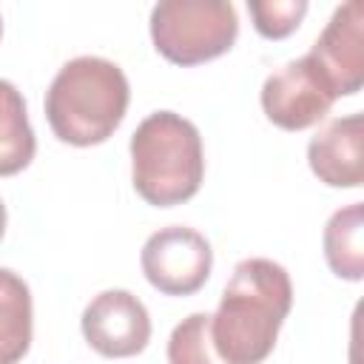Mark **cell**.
I'll return each mask as SVG.
<instances>
[{"label": "cell", "instance_id": "obj_1", "mask_svg": "<svg viewBox=\"0 0 364 364\" xmlns=\"http://www.w3.org/2000/svg\"><path fill=\"white\" fill-rule=\"evenodd\" d=\"M293 307L287 270L273 259H242L210 316V338L225 364H262Z\"/></svg>", "mask_w": 364, "mask_h": 364}, {"label": "cell", "instance_id": "obj_2", "mask_svg": "<svg viewBox=\"0 0 364 364\" xmlns=\"http://www.w3.org/2000/svg\"><path fill=\"white\" fill-rule=\"evenodd\" d=\"M125 71L105 57H74L46 91V119L60 142L88 148L105 142L128 111Z\"/></svg>", "mask_w": 364, "mask_h": 364}, {"label": "cell", "instance_id": "obj_3", "mask_svg": "<svg viewBox=\"0 0 364 364\" xmlns=\"http://www.w3.org/2000/svg\"><path fill=\"white\" fill-rule=\"evenodd\" d=\"M131 179L154 208H173L196 196L205 179L199 128L173 111L148 114L131 136Z\"/></svg>", "mask_w": 364, "mask_h": 364}, {"label": "cell", "instance_id": "obj_4", "mask_svg": "<svg viewBox=\"0 0 364 364\" xmlns=\"http://www.w3.org/2000/svg\"><path fill=\"white\" fill-rule=\"evenodd\" d=\"M239 37V17L228 0H162L151 9V40L173 65L222 57Z\"/></svg>", "mask_w": 364, "mask_h": 364}, {"label": "cell", "instance_id": "obj_5", "mask_svg": "<svg viewBox=\"0 0 364 364\" xmlns=\"http://www.w3.org/2000/svg\"><path fill=\"white\" fill-rule=\"evenodd\" d=\"M142 273L165 296H191L196 293L213 267L210 242L185 225H168L148 236L139 256Z\"/></svg>", "mask_w": 364, "mask_h": 364}, {"label": "cell", "instance_id": "obj_6", "mask_svg": "<svg viewBox=\"0 0 364 364\" xmlns=\"http://www.w3.org/2000/svg\"><path fill=\"white\" fill-rule=\"evenodd\" d=\"M336 102V94L304 54L273 71L262 85V108L267 119L284 131H304L321 122Z\"/></svg>", "mask_w": 364, "mask_h": 364}, {"label": "cell", "instance_id": "obj_7", "mask_svg": "<svg viewBox=\"0 0 364 364\" xmlns=\"http://www.w3.org/2000/svg\"><path fill=\"white\" fill-rule=\"evenodd\" d=\"M82 336L105 358H128L148 347L151 316L128 290H102L82 310Z\"/></svg>", "mask_w": 364, "mask_h": 364}, {"label": "cell", "instance_id": "obj_8", "mask_svg": "<svg viewBox=\"0 0 364 364\" xmlns=\"http://www.w3.org/2000/svg\"><path fill=\"white\" fill-rule=\"evenodd\" d=\"M330 91L338 97H350L364 82V6L361 0H350L338 6L307 51Z\"/></svg>", "mask_w": 364, "mask_h": 364}, {"label": "cell", "instance_id": "obj_9", "mask_svg": "<svg viewBox=\"0 0 364 364\" xmlns=\"http://www.w3.org/2000/svg\"><path fill=\"white\" fill-rule=\"evenodd\" d=\"M313 173L330 188H361L364 182V117L330 119L307 145Z\"/></svg>", "mask_w": 364, "mask_h": 364}, {"label": "cell", "instance_id": "obj_10", "mask_svg": "<svg viewBox=\"0 0 364 364\" xmlns=\"http://www.w3.org/2000/svg\"><path fill=\"white\" fill-rule=\"evenodd\" d=\"M31 290L9 267H0V364H17L31 347Z\"/></svg>", "mask_w": 364, "mask_h": 364}, {"label": "cell", "instance_id": "obj_11", "mask_svg": "<svg viewBox=\"0 0 364 364\" xmlns=\"http://www.w3.org/2000/svg\"><path fill=\"white\" fill-rule=\"evenodd\" d=\"M324 259L338 279L361 282L364 276V205L338 208L324 225Z\"/></svg>", "mask_w": 364, "mask_h": 364}, {"label": "cell", "instance_id": "obj_12", "mask_svg": "<svg viewBox=\"0 0 364 364\" xmlns=\"http://www.w3.org/2000/svg\"><path fill=\"white\" fill-rule=\"evenodd\" d=\"M37 139L28 122L23 94L0 80V176H14L34 159Z\"/></svg>", "mask_w": 364, "mask_h": 364}, {"label": "cell", "instance_id": "obj_13", "mask_svg": "<svg viewBox=\"0 0 364 364\" xmlns=\"http://www.w3.org/2000/svg\"><path fill=\"white\" fill-rule=\"evenodd\" d=\"M168 364H225L210 338V313H191L168 338Z\"/></svg>", "mask_w": 364, "mask_h": 364}, {"label": "cell", "instance_id": "obj_14", "mask_svg": "<svg viewBox=\"0 0 364 364\" xmlns=\"http://www.w3.org/2000/svg\"><path fill=\"white\" fill-rule=\"evenodd\" d=\"M253 26L267 40H284L301 26L307 14V0H247Z\"/></svg>", "mask_w": 364, "mask_h": 364}, {"label": "cell", "instance_id": "obj_15", "mask_svg": "<svg viewBox=\"0 0 364 364\" xmlns=\"http://www.w3.org/2000/svg\"><path fill=\"white\" fill-rule=\"evenodd\" d=\"M3 233H6V205L0 199V239H3Z\"/></svg>", "mask_w": 364, "mask_h": 364}, {"label": "cell", "instance_id": "obj_16", "mask_svg": "<svg viewBox=\"0 0 364 364\" xmlns=\"http://www.w3.org/2000/svg\"><path fill=\"white\" fill-rule=\"evenodd\" d=\"M0 37H3V17H0Z\"/></svg>", "mask_w": 364, "mask_h": 364}]
</instances>
